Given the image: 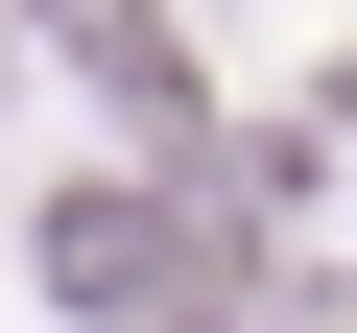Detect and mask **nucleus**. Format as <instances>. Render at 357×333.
<instances>
[{"mask_svg":"<svg viewBox=\"0 0 357 333\" xmlns=\"http://www.w3.org/2000/svg\"><path fill=\"white\" fill-rule=\"evenodd\" d=\"M48 286L143 333L167 286H191V215H167V191H143V166H96V191H48Z\"/></svg>","mask_w":357,"mask_h":333,"instance_id":"1","label":"nucleus"}]
</instances>
